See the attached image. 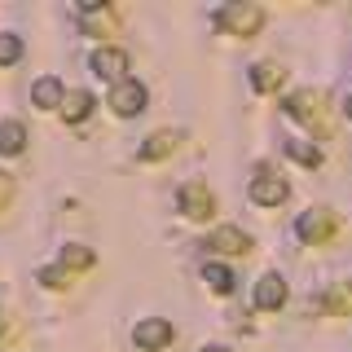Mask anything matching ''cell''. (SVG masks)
<instances>
[{"label": "cell", "instance_id": "obj_1", "mask_svg": "<svg viewBox=\"0 0 352 352\" xmlns=\"http://www.w3.org/2000/svg\"><path fill=\"white\" fill-rule=\"evenodd\" d=\"M212 22L220 31H229V36H251V31L264 22V14L256 5H220L216 14H212Z\"/></svg>", "mask_w": 352, "mask_h": 352}, {"label": "cell", "instance_id": "obj_2", "mask_svg": "<svg viewBox=\"0 0 352 352\" xmlns=\"http://www.w3.org/2000/svg\"><path fill=\"white\" fill-rule=\"evenodd\" d=\"M146 102H150V93H146V84H141V80H119L115 88H110V110H115L119 119L141 115Z\"/></svg>", "mask_w": 352, "mask_h": 352}, {"label": "cell", "instance_id": "obj_3", "mask_svg": "<svg viewBox=\"0 0 352 352\" xmlns=\"http://www.w3.org/2000/svg\"><path fill=\"white\" fill-rule=\"evenodd\" d=\"M172 339H176V326L168 317H146V322H137V330H132V344L141 352H163Z\"/></svg>", "mask_w": 352, "mask_h": 352}, {"label": "cell", "instance_id": "obj_4", "mask_svg": "<svg viewBox=\"0 0 352 352\" xmlns=\"http://www.w3.org/2000/svg\"><path fill=\"white\" fill-rule=\"evenodd\" d=\"M176 203H181V212L190 216V220H207V216H212V190H207L203 181H190V185H181Z\"/></svg>", "mask_w": 352, "mask_h": 352}, {"label": "cell", "instance_id": "obj_5", "mask_svg": "<svg viewBox=\"0 0 352 352\" xmlns=\"http://www.w3.org/2000/svg\"><path fill=\"white\" fill-rule=\"evenodd\" d=\"M295 229H300V238L308 242V247H322V242L330 238V229H335V220H330V212H317V207H313V212L300 216Z\"/></svg>", "mask_w": 352, "mask_h": 352}, {"label": "cell", "instance_id": "obj_6", "mask_svg": "<svg viewBox=\"0 0 352 352\" xmlns=\"http://www.w3.org/2000/svg\"><path fill=\"white\" fill-rule=\"evenodd\" d=\"M207 247H212V251H225V256H247V251H251V238L242 234V229H234V225H220V229H212Z\"/></svg>", "mask_w": 352, "mask_h": 352}, {"label": "cell", "instance_id": "obj_7", "mask_svg": "<svg viewBox=\"0 0 352 352\" xmlns=\"http://www.w3.org/2000/svg\"><path fill=\"white\" fill-rule=\"evenodd\" d=\"M286 194H291V190H286L282 176H269V172H264V176L251 181V203H260V207H278Z\"/></svg>", "mask_w": 352, "mask_h": 352}, {"label": "cell", "instance_id": "obj_8", "mask_svg": "<svg viewBox=\"0 0 352 352\" xmlns=\"http://www.w3.org/2000/svg\"><path fill=\"white\" fill-rule=\"evenodd\" d=\"M124 71H128V58H124V53H119V49H97L93 53V75H97V80H124Z\"/></svg>", "mask_w": 352, "mask_h": 352}, {"label": "cell", "instance_id": "obj_9", "mask_svg": "<svg viewBox=\"0 0 352 352\" xmlns=\"http://www.w3.org/2000/svg\"><path fill=\"white\" fill-rule=\"evenodd\" d=\"M256 304L260 308H282L286 304V282L278 278V273H264V278L256 282Z\"/></svg>", "mask_w": 352, "mask_h": 352}, {"label": "cell", "instance_id": "obj_10", "mask_svg": "<svg viewBox=\"0 0 352 352\" xmlns=\"http://www.w3.org/2000/svg\"><path fill=\"white\" fill-rule=\"evenodd\" d=\"M62 97H66V88H62V80H53V75H44V80H36V88H31V102H36L40 110H53V106H62Z\"/></svg>", "mask_w": 352, "mask_h": 352}, {"label": "cell", "instance_id": "obj_11", "mask_svg": "<svg viewBox=\"0 0 352 352\" xmlns=\"http://www.w3.org/2000/svg\"><path fill=\"white\" fill-rule=\"evenodd\" d=\"M176 141H181V137H176V132H168V128H163V132H154V137L146 141V146L137 150V154H141V163H154V159H168V154L176 150Z\"/></svg>", "mask_w": 352, "mask_h": 352}, {"label": "cell", "instance_id": "obj_12", "mask_svg": "<svg viewBox=\"0 0 352 352\" xmlns=\"http://www.w3.org/2000/svg\"><path fill=\"white\" fill-rule=\"evenodd\" d=\"M286 115L304 119V124H317V119H322V102H317L313 93H295V97H286Z\"/></svg>", "mask_w": 352, "mask_h": 352}, {"label": "cell", "instance_id": "obj_13", "mask_svg": "<svg viewBox=\"0 0 352 352\" xmlns=\"http://www.w3.org/2000/svg\"><path fill=\"white\" fill-rule=\"evenodd\" d=\"M27 150V128L18 119H5L0 124V154H22Z\"/></svg>", "mask_w": 352, "mask_h": 352}, {"label": "cell", "instance_id": "obj_14", "mask_svg": "<svg viewBox=\"0 0 352 352\" xmlns=\"http://www.w3.org/2000/svg\"><path fill=\"white\" fill-rule=\"evenodd\" d=\"M62 110H66V119H71V124H80V119H88V115H93V93L75 88L71 97H62Z\"/></svg>", "mask_w": 352, "mask_h": 352}, {"label": "cell", "instance_id": "obj_15", "mask_svg": "<svg viewBox=\"0 0 352 352\" xmlns=\"http://www.w3.org/2000/svg\"><path fill=\"white\" fill-rule=\"evenodd\" d=\"M278 84H282V66H273V62L251 66V88H256V93H273Z\"/></svg>", "mask_w": 352, "mask_h": 352}, {"label": "cell", "instance_id": "obj_16", "mask_svg": "<svg viewBox=\"0 0 352 352\" xmlns=\"http://www.w3.org/2000/svg\"><path fill=\"white\" fill-rule=\"evenodd\" d=\"M286 154L300 159L304 168H317V163H322V150H317L313 141H304V137H286Z\"/></svg>", "mask_w": 352, "mask_h": 352}, {"label": "cell", "instance_id": "obj_17", "mask_svg": "<svg viewBox=\"0 0 352 352\" xmlns=\"http://www.w3.org/2000/svg\"><path fill=\"white\" fill-rule=\"evenodd\" d=\"M203 282L212 286L216 295H229V291H234V273H229L225 264H207V269H203Z\"/></svg>", "mask_w": 352, "mask_h": 352}, {"label": "cell", "instance_id": "obj_18", "mask_svg": "<svg viewBox=\"0 0 352 352\" xmlns=\"http://www.w3.org/2000/svg\"><path fill=\"white\" fill-rule=\"evenodd\" d=\"M62 264L66 269H88V264H93V251L88 247H62Z\"/></svg>", "mask_w": 352, "mask_h": 352}, {"label": "cell", "instance_id": "obj_19", "mask_svg": "<svg viewBox=\"0 0 352 352\" xmlns=\"http://www.w3.org/2000/svg\"><path fill=\"white\" fill-rule=\"evenodd\" d=\"M18 58H22V40L5 31V36H0V66H14Z\"/></svg>", "mask_w": 352, "mask_h": 352}, {"label": "cell", "instance_id": "obj_20", "mask_svg": "<svg viewBox=\"0 0 352 352\" xmlns=\"http://www.w3.org/2000/svg\"><path fill=\"white\" fill-rule=\"evenodd\" d=\"M40 282L49 286V291H62L71 278H66V269H40Z\"/></svg>", "mask_w": 352, "mask_h": 352}, {"label": "cell", "instance_id": "obj_21", "mask_svg": "<svg viewBox=\"0 0 352 352\" xmlns=\"http://www.w3.org/2000/svg\"><path fill=\"white\" fill-rule=\"evenodd\" d=\"M203 352H229V348H220V344H207V348H203Z\"/></svg>", "mask_w": 352, "mask_h": 352}, {"label": "cell", "instance_id": "obj_22", "mask_svg": "<svg viewBox=\"0 0 352 352\" xmlns=\"http://www.w3.org/2000/svg\"><path fill=\"white\" fill-rule=\"evenodd\" d=\"M344 110H348V119H352V97H348V106H344Z\"/></svg>", "mask_w": 352, "mask_h": 352}]
</instances>
